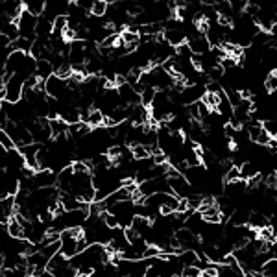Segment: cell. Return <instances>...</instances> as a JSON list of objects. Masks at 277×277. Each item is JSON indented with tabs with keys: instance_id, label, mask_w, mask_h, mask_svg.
Segmentation results:
<instances>
[{
	"instance_id": "6da1fadb",
	"label": "cell",
	"mask_w": 277,
	"mask_h": 277,
	"mask_svg": "<svg viewBox=\"0 0 277 277\" xmlns=\"http://www.w3.org/2000/svg\"><path fill=\"white\" fill-rule=\"evenodd\" d=\"M85 248H87V242H85L82 227L65 229V231L59 233V253L65 255L67 259L76 257L78 253H82Z\"/></svg>"
},
{
	"instance_id": "7a4b0ae2",
	"label": "cell",
	"mask_w": 277,
	"mask_h": 277,
	"mask_svg": "<svg viewBox=\"0 0 277 277\" xmlns=\"http://www.w3.org/2000/svg\"><path fill=\"white\" fill-rule=\"evenodd\" d=\"M174 240L181 252H185V250L198 252V250L201 248V239L198 237V235H194L190 229H187V227L178 229V231L174 233Z\"/></svg>"
},
{
	"instance_id": "3957f363",
	"label": "cell",
	"mask_w": 277,
	"mask_h": 277,
	"mask_svg": "<svg viewBox=\"0 0 277 277\" xmlns=\"http://www.w3.org/2000/svg\"><path fill=\"white\" fill-rule=\"evenodd\" d=\"M35 26H37V17H33L30 13L22 11L20 13L19 20H17V30H19V37L30 39L35 41Z\"/></svg>"
},
{
	"instance_id": "277c9868",
	"label": "cell",
	"mask_w": 277,
	"mask_h": 277,
	"mask_svg": "<svg viewBox=\"0 0 277 277\" xmlns=\"http://www.w3.org/2000/svg\"><path fill=\"white\" fill-rule=\"evenodd\" d=\"M22 89H24V80L19 76H11L4 84V91H6V98L4 102L7 103H17L22 100Z\"/></svg>"
},
{
	"instance_id": "5b68a950",
	"label": "cell",
	"mask_w": 277,
	"mask_h": 277,
	"mask_svg": "<svg viewBox=\"0 0 277 277\" xmlns=\"http://www.w3.org/2000/svg\"><path fill=\"white\" fill-rule=\"evenodd\" d=\"M248 190V181L244 180H237V181H227L226 188H224V196L231 198V200H240L242 196Z\"/></svg>"
},
{
	"instance_id": "8992f818",
	"label": "cell",
	"mask_w": 277,
	"mask_h": 277,
	"mask_svg": "<svg viewBox=\"0 0 277 277\" xmlns=\"http://www.w3.org/2000/svg\"><path fill=\"white\" fill-rule=\"evenodd\" d=\"M163 39L167 41L170 46L178 48L180 45L187 43V33L185 28H176V30H163Z\"/></svg>"
},
{
	"instance_id": "52a82bcc",
	"label": "cell",
	"mask_w": 277,
	"mask_h": 277,
	"mask_svg": "<svg viewBox=\"0 0 277 277\" xmlns=\"http://www.w3.org/2000/svg\"><path fill=\"white\" fill-rule=\"evenodd\" d=\"M15 214V196L0 198V224H7V220Z\"/></svg>"
},
{
	"instance_id": "ba28073f",
	"label": "cell",
	"mask_w": 277,
	"mask_h": 277,
	"mask_svg": "<svg viewBox=\"0 0 277 277\" xmlns=\"http://www.w3.org/2000/svg\"><path fill=\"white\" fill-rule=\"evenodd\" d=\"M187 45H188V48H190V52L196 54V56H203V54H207V52L211 50V45H209V41L205 39V35L188 39Z\"/></svg>"
},
{
	"instance_id": "9c48e42d",
	"label": "cell",
	"mask_w": 277,
	"mask_h": 277,
	"mask_svg": "<svg viewBox=\"0 0 277 277\" xmlns=\"http://www.w3.org/2000/svg\"><path fill=\"white\" fill-rule=\"evenodd\" d=\"M266 226H270V218H268L266 214L259 213V211L250 213L248 227H252V229H255V231H259V229H263V227H266Z\"/></svg>"
},
{
	"instance_id": "30bf717a",
	"label": "cell",
	"mask_w": 277,
	"mask_h": 277,
	"mask_svg": "<svg viewBox=\"0 0 277 277\" xmlns=\"http://www.w3.org/2000/svg\"><path fill=\"white\" fill-rule=\"evenodd\" d=\"M50 129H52V139H61V137H67L69 124L65 122V120H61V118H52Z\"/></svg>"
},
{
	"instance_id": "8fae6325",
	"label": "cell",
	"mask_w": 277,
	"mask_h": 277,
	"mask_svg": "<svg viewBox=\"0 0 277 277\" xmlns=\"http://www.w3.org/2000/svg\"><path fill=\"white\" fill-rule=\"evenodd\" d=\"M22 4H24V9L30 15L39 17V15H43V11H45L46 0H22Z\"/></svg>"
},
{
	"instance_id": "7c38bea8",
	"label": "cell",
	"mask_w": 277,
	"mask_h": 277,
	"mask_svg": "<svg viewBox=\"0 0 277 277\" xmlns=\"http://www.w3.org/2000/svg\"><path fill=\"white\" fill-rule=\"evenodd\" d=\"M54 74V67H52L46 59H41V61H37V67H35V76L41 80V82H46L48 78Z\"/></svg>"
},
{
	"instance_id": "4fadbf2b",
	"label": "cell",
	"mask_w": 277,
	"mask_h": 277,
	"mask_svg": "<svg viewBox=\"0 0 277 277\" xmlns=\"http://www.w3.org/2000/svg\"><path fill=\"white\" fill-rule=\"evenodd\" d=\"M239 170H240V180H244V181H250L252 178H255V176L259 174V168L255 167L252 161L242 163L239 167Z\"/></svg>"
},
{
	"instance_id": "5bb4252c",
	"label": "cell",
	"mask_w": 277,
	"mask_h": 277,
	"mask_svg": "<svg viewBox=\"0 0 277 277\" xmlns=\"http://www.w3.org/2000/svg\"><path fill=\"white\" fill-rule=\"evenodd\" d=\"M259 239L265 240V242H270V244H276L277 242V235H276V229L270 226L263 227V229H259Z\"/></svg>"
},
{
	"instance_id": "9a60e30c",
	"label": "cell",
	"mask_w": 277,
	"mask_h": 277,
	"mask_svg": "<svg viewBox=\"0 0 277 277\" xmlns=\"http://www.w3.org/2000/svg\"><path fill=\"white\" fill-rule=\"evenodd\" d=\"M129 150H131V155H133V159H146V157H150V150L144 146V144H133V146H129Z\"/></svg>"
},
{
	"instance_id": "2e32d148",
	"label": "cell",
	"mask_w": 277,
	"mask_h": 277,
	"mask_svg": "<svg viewBox=\"0 0 277 277\" xmlns=\"http://www.w3.org/2000/svg\"><path fill=\"white\" fill-rule=\"evenodd\" d=\"M218 92H213V91H207L205 92V96L201 98V102L205 103L207 107H209V109L211 111H214L216 109V105H218Z\"/></svg>"
},
{
	"instance_id": "e0dca14e",
	"label": "cell",
	"mask_w": 277,
	"mask_h": 277,
	"mask_svg": "<svg viewBox=\"0 0 277 277\" xmlns=\"http://www.w3.org/2000/svg\"><path fill=\"white\" fill-rule=\"evenodd\" d=\"M107 2H103V0H94V4L91 7V15H94V17H105V11H107Z\"/></svg>"
},
{
	"instance_id": "ac0fdd59",
	"label": "cell",
	"mask_w": 277,
	"mask_h": 277,
	"mask_svg": "<svg viewBox=\"0 0 277 277\" xmlns=\"http://www.w3.org/2000/svg\"><path fill=\"white\" fill-rule=\"evenodd\" d=\"M0 146H2L4 150H7V152L17 148V146H15V142L11 141V137L7 135V131L4 128H0Z\"/></svg>"
},
{
	"instance_id": "d6986e66",
	"label": "cell",
	"mask_w": 277,
	"mask_h": 277,
	"mask_svg": "<svg viewBox=\"0 0 277 277\" xmlns=\"http://www.w3.org/2000/svg\"><path fill=\"white\" fill-rule=\"evenodd\" d=\"M263 128L270 137H277V118H268L263 122Z\"/></svg>"
},
{
	"instance_id": "ffe728a7",
	"label": "cell",
	"mask_w": 277,
	"mask_h": 277,
	"mask_svg": "<svg viewBox=\"0 0 277 277\" xmlns=\"http://www.w3.org/2000/svg\"><path fill=\"white\" fill-rule=\"evenodd\" d=\"M181 277H201L200 266H185L181 270Z\"/></svg>"
},
{
	"instance_id": "44dd1931",
	"label": "cell",
	"mask_w": 277,
	"mask_h": 277,
	"mask_svg": "<svg viewBox=\"0 0 277 277\" xmlns=\"http://www.w3.org/2000/svg\"><path fill=\"white\" fill-rule=\"evenodd\" d=\"M265 89H266V92H276L277 91V78L274 76V74H268V76H266V80H265Z\"/></svg>"
},
{
	"instance_id": "7402d4cb",
	"label": "cell",
	"mask_w": 277,
	"mask_h": 277,
	"mask_svg": "<svg viewBox=\"0 0 277 277\" xmlns=\"http://www.w3.org/2000/svg\"><path fill=\"white\" fill-rule=\"evenodd\" d=\"M237 180H240V170H239V167L233 165V167L226 172V181H237Z\"/></svg>"
},
{
	"instance_id": "603a6c76",
	"label": "cell",
	"mask_w": 277,
	"mask_h": 277,
	"mask_svg": "<svg viewBox=\"0 0 277 277\" xmlns=\"http://www.w3.org/2000/svg\"><path fill=\"white\" fill-rule=\"evenodd\" d=\"M266 148L272 150V152L276 154V152H277V139H276V137H272L270 141H268V144H266Z\"/></svg>"
},
{
	"instance_id": "cb8c5ba5",
	"label": "cell",
	"mask_w": 277,
	"mask_h": 277,
	"mask_svg": "<svg viewBox=\"0 0 277 277\" xmlns=\"http://www.w3.org/2000/svg\"><path fill=\"white\" fill-rule=\"evenodd\" d=\"M268 33L272 35V39H274V41H277V22H274V24L270 26V30H268Z\"/></svg>"
},
{
	"instance_id": "d4e9b609",
	"label": "cell",
	"mask_w": 277,
	"mask_h": 277,
	"mask_svg": "<svg viewBox=\"0 0 277 277\" xmlns=\"http://www.w3.org/2000/svg\"><path fill=\"white\" fill-rule=\"evenodd\" d=\"M214 2H224V0H214Z\"/></svg>"
}]
</instances>
